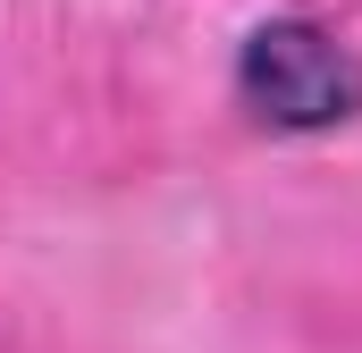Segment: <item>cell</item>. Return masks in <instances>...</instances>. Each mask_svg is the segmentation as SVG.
Wrapping results in <instances>:
<instances>
[{
	"mask_svg": "<svg viewBox=\"0 0 362 353\" xmlns=\"http://www.w3.org/2000/svg\"><path fill=\"white\" fill-rule=\"evenodd\" d=\"M253 59L262 68H295L286 85H270V101L286 118H329L346 85H337V51L320 42V34H303V25H270V34H253Z\"/></svg>",
	"mask_w": 362,
	"mask_h": 353,
	"instance_id": "cell-1",
	"label": "cell"
}]
</instances>
